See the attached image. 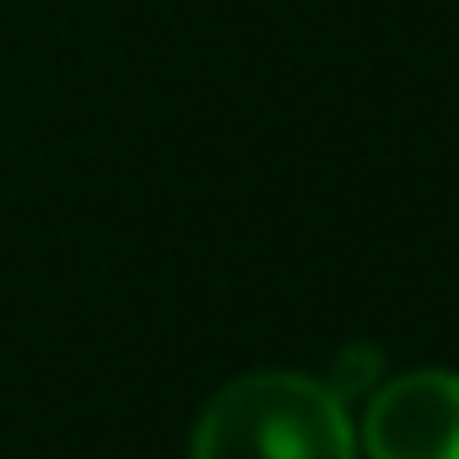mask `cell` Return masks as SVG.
<instances>
[{
  "instance_id": "6da1fadb",
  "label": "cell",
  "mask_w": 459,
  "mask_h": 459,
  "mask_svg": "<svg viewBox=\"0 0 459 459\" xmlns=\"http://www.w3.org/2000/svg\"><path fill=\"white\" fill-rule=\"evenodd\" d=\"M189 459H357V432L325 378L249 373L205 405Z\"/></svg>"
},
{
  "instance_id": "3957f363",
  "label": "cell",
  "mask_w": 459,
  "mask_h": 459,
  "mask_svg": "<svg viewBox=\"0 0 459 459\" xmlns=\"http://www.w3.org/2000/svg\"><path fill=\"white\" fill-rule=\"evenodd\" d=\"M373 373H378V357L368 351V346H357V351H346V362H341V373L335 378H325L341 400L346 394H373Z\"/></svg>"
},
{
  "instance_id": "7a4b0ae2",
  "label": "cell",
  "mask_w": 459,
  "mask_h": 459,
  "mask_svg": "<svg viewBox=\"0 0 459 459\" xmlns=\"http://www.w3.org/2000/svg\"><path fill=\"white\" fill-rule=\"evenodd\" d=\"M368 459H459V373L416 368L368 394Z\"/></svg>"
}]
</instances>
